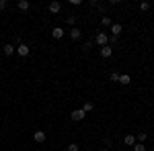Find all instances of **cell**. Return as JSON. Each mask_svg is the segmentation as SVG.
<instances>
[{"instance_id":"cell-10","label":"cell","mask_w":154,"mask_h":151,"mask_svg":"<svg viewBox=\"0 0 154 151\" xmlns=\"http://www.w3.org/2000/svg\"><path fill=\"white\" fill-rule=\"evenodd\" d=\"M17 6H19V10H29V8H31V4H29V0H19V2H17Z\"/></svg>"},{"instance_id":"cell-4","label":"cell","mask_w":154,"mask_h":151,"mask_svg":"<svg viewBox=\"0 0 154 151\" xmlns=\"http://www.w3.org/2000/svg\"><path fill=\"white\" fill-rule=\"evenodd\" d=\"M72 121H84V116H86V112H84L82 108H76V110H72Z\"/></svg>"},{"instance_id":"cell-11","label":"cell","mask_w":154,"mask_h":151,"mask_svg":"<svg viewBox=\"0 0 154 151\" xmlns=\"http://www.w3.org/2000/svg\"><path fill=\"white\" fill-rule=\"evenodd\" d=\"M111 33H113V37H119V35H121V25L113 23V25H111Z\"/></svg>"},{"instance_id":"cell-26","label":"cell","mask_w":154,"mask_h":151,"mask_svg":"<svg viewBox=\"0 0 154 151\" xmlns=\"http://www.w3.org/2000/svg\"><path fill=\"white\" fill-rule=\"evenodd\" d=\"M97 151H105V149H97Z\"/></svg>"},{"instance_id":"cell-23","label":"cell","mask_w":154,"mask_h":151,"mask_svg":"<svg viewBox=\"0 0 154 151\" xmlns=\"http://www.w3.org/2000/svg\"><path fill=\"white\" fill-rule=\"evenodd\" d=\"M6 6H8V2H6V0H0V12L4 10V8H6Z\"/></svg>"},{"instance_id":"cell-2","label":"cell","mask_w":154,"mask_h":151,"mask_svg":"<svg viewBox=\"0 0 154 151\" xmlns=\"http://www.w3.org/2000/svg\"><path fill=\"white\" fill-rule=\"evenodd\" d=\"M31 53V47L27 45V43H21V45H17V55H21V57H27Z\"/></svg>"},{"instance_id":"cell-17","label":"cell","mask_w":154,"mask_h":151,"mask_svg":"<svg viewBox=\"0 0 154 151\" xmlns=\"http://www.w3.org/2000/svg\"><path fill=\"white\" fill-rule=\"evenodd\" d=\"M131 151H146V145H144V143H138V141H136V145L131 147Z\"/></svg>"},{"instance_id":"cell-22","label":"cell","mask_w":154,"mask_h":151,"mask_svg":"<svg viewBox=\"0 0 154 151\" xmlns=\"http://www.w3.org/2000/svg\"><path fill=\"white\" fill-rule=\"evenodd\" d=\"M109 45H111V47H113V45H117V37H113V35L109 37Z\"/></svg>"},{"instance_id":"cell-3","label":"cell","mask_w":154,"mask_h":151,"mask_svg":"<svg viewBox=\"0 0 154 151\" xmlns=\"http://www.w3.org/2000/svg\"><path fill=\"white\" fill-rule=\"evenodd\" d=\"M99 53H101V57H103V59H109L111 55H113V47H111V45L101 47V51H99Z\"/></svg>"},{"instance_id":"cell-20","label":"cell","mask_w":154,"mask_h":151,"mask_svg":"<svg viewBox=\"0 0 154 151\" xmlns=\"http://www.w3.org/2000/svg\"><path fill=\"white\" fill-rule=\"evenodd\" d=\"M78 149H80V147H78L76 143H70V145L66 147V151H78Z\"/></svg>"},{"instance_id":"cell-8","label":"cell","mask_w":154,"mask_h":151,"mask_svg":"<svg viewBox=\"0 0 154 151\" xmlns=\"http://www.w3.org/2000/svg\"><path fill=\"white\" fill-rule=\"evenodd\" d=\"M123 145L134 147V145H136V135H125V137H123Z\"/></svg>"},{"instance_id":"cell-15","label":"cell","mask_w":154,"mask_h":151,"mask_svg":"<svg viewBox=\"0 0 154 151\" xmlns=\"http://www.w3.org/2000/svg\"><path fill=\"white\" fill-rule=\"evenodd\" d=\"M101 25H103V27H111V25H113L111 16H101Z\"/></svg>"},{"instance_id":"cell-12","label":"cell","mask_w":154,"mask_h":151,"mask_svg":"<svg viewBox=\"0 0 154 151\" xmlns=\"http://www.w3.org/2000/svg\"><path fill=\"white\" fill-rule=\"evenodd\" d=\"M70 37H72V39H74V41H76V39H80V37H82V31L74 27V29H72V31H70Z\"/></svg>"},{"instance_id":"cell-9","label":"cell","mask_w":154,"mask_h":151,"mask_svg":"<svg viewBox=\"0 0 154 151\" xmlns=\"http://www.w3.org/2000/svg\"><path fill=\"white\" fill-rule=\"evenodd\" d=\"M51 37H54V39H62V37H64V29H62V27H54Z\"/></svg>"},{"instance_id":"cell-6","label":"cell","mask_w":154,"mask_h":151,"mask_svg":"<svg viewBox=\"0 0 154 151\" xmlns=\"http://www.w3.org/2000/svg\"><path fill=\"white\" fill-rule=\"evenodd\" d=\"M2 53L8 57V55H12V53H17V45H12V43H6V45L2 47Z\"/></svg>"},{"instance_id":"cell-25","label":"cell","mask_w":154,"mask_h":151,"mask_svg":"<svg viewBox=\"0 0 154 151\" xmlns=\"http://www.w3.org/2000/svg\"><path fill=\"white\" fill-rule=\"evenodd\" d=\"M91 47H93V41H86V43H84V47H82V49H91Z\"/></svg>"},{"instance_id":"cell-19","label":"cell","mask_w":154,"mask_h":151,"mask_svg":"<svg viewBox=\"0 0 154 151\" xmlns=\"http://www.w3.org/2000/svg\"><path fill=\"white\" fill-rule=\"evenodd\" d=\"M109 80L111 82H119V74L117 71H111V74H109Z\"/></svg>"},{"instance_id":"cell-24","label":"cell","mask_w":154,"mask_h":151,"mask_svg":"<svg viewBox=\"0 0 154 151\" xmlns=\"http://www.w3.org/2000/svg\"><path fill=\"white\" fill-rule=\"evenodd\" d=\"M70 4H72V6H80L82 2H80V0H70Z\"/></svg>"},{"instance_id":"cell-16","label":"cell","mask_w":154,"mask_h":151,"mask_svg":"<svg viewBox=\"0 0 154 151\" xmlns=\"http://www.w3.org/2000/svg\"><path fill=\"white\" fill-rule=\"evenodd\" d=\"M146 139H148V135H146L144 131H140V133H138V137H136V141H138V143H144Z\"/></svg>"},{"instance_id":"cell-5","label":"cell","mask_w":154,"mask_h":151,"mask_svg":"<svg viewBox=\"0 0 154 151\" xmlns=\"http://www.w3.org/2000/svg\"><path fill=\"white\" fill-rule=\"evenodd\" d=\"M33 139H35V143H45L48 135H45V131H35L33 133Z\"/></svg>"},{"instance_id":"cell-14","label":"cell","mask_w":154,"mask_h":151,"mask_svg":"<svg viewBox=\"0 0 154 151\" xmlns=\"http://www.w3.org/2000/svg\"><path fill=\"white\" fill-rule=\"evenodd\" d=\"M82 110L88 115V112H93V110H95V104H93V102H84V104H82Z\"/></svg>"},{"instance_id":"cell-13","label":"cell","mask_w":154,"mask_h":151,"mask_svg":"<svg viewBox=\"0 0 154 151\" xmlns=\"http://www.w3.org/2000/svg\"><path fill=\"white\" fill-rule=\"evenodd\" d=\"M119 82H121L123 86H128V84H131V78L128 76V74H121V76H119Z\"/></svg>"},{"instance_id":"cell-7","label":"cell","mask_w":154,"mask_h":151,"mask_svg":"<svg viewBox=\"0 0 154 151\" xmlns=\"http://www.w3.org/2000/svg\"><path fill=\"white\" fill-rule=\"evenodd\" d=\"M49 12H51V14H58L60 10H62V4H60V2H49Z\"/></svg>"},{"instance_id":"cell-21","label":"cell","mask_w":154,"mask_h":151,"mask_svg":"<svg viewBox=\"0 0 154 151\" xmlns=\"http://www.w3.org/2000/svg\"><path fill=\"white\" fill-rule=\"evenodd\" d=\"M140 10H150V2H142V4H140Z\"/></svg>"},{"instance_id":"cell-18","label":"cell","mask_w":154,"mask_h":151,"mask_svg":"<svg viewBox=\"0 0 154 151\" xmlns=\"http://www.w3.org/2000/svg\"><path fill=\"white\" fill-rule=\"evenodd\" d=\"M66 25L74 29V25H76V16H74V14H72V16H68V19H66Z\"/></svg>"},{"instance_id":"cell-1","label":"cell","mask_w":154,"mask_h":151,"mask_svg":"<svg viewBox=\"0 0 154 151\" xmlns=\"http://www.w3.org/2000/svg\"><path fill=\"white\" fill-rule=\"evenodd\" d=\"M95 43H97V45H101V47L109 45V35H107V33H97V37H95Z\"/></svg>"}]
</instances>
